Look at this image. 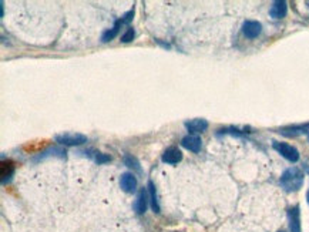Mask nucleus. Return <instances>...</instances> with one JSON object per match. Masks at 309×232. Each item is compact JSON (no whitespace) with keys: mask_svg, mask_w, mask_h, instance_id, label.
<instances>
[{"mask_svg":"<svg viewBox=\"0 0 309 232\" xmlns=\"http://www.w3.org/2000/svg\"><path fill=\"white\" fill-rule=\"evenodd\" d=\"M305 175L298 167H291L283 171L280 184L286 192H296L302 188Z\"/></svg>","mask_w":309,"mask_h":232,"instance_id":"f257e3e1","label":"nucleus"},{"mask_svg":"<svg viewBox=\"0 0 309 232\" xmlns=\"http://www.w3.org/2000/svg\"><path fill=\"white\" fill-rule=\"evenodd\" d=\"M272 147L277 153L282 155L283 158H286L288 161L291 162H296L299 160V153L298 150L291 145V144H286V143H280V141H274L272 143Z\"/></svg>","mask_w":309,"mask_h":232,"instance_id":"f03ea898","label":"nucleus"},{"mask_svg":"<svg viewBox=\"0 0 309 232\" xmlns=\"http://www.w3.org/2000/svg\"><path fill=\"white\" fill-rule=\"evenodd\" d=\"M56 141L63 145H81L87 143V137L80 132H64L56 135Z\"/></svg>","mask_w":309,"mask_h":232,"instance_id":"7ed1b4c3","label":"nucleus"},{"mask_svg":"<svg viewBox=\"0 0 309 232\" xmlns=\"http://www.w3.org/2000/svg\"><path fill=\"white\" fill-rule=\"evenodd\" d=\"M181 145L192 153H200L201 150V145H203V141H201V137L195 135V134H188L185 135L182 140H181Z\"/></svg>","mask_w":309,"mask_h":232,"instance_id":"20e7f679","label":"nucleus"},{"mask_svg":"<svg viewBox=\"0 0 309 232\" xmlns=\"http://www.w3.org/2000/svg\"><path fill=\"white\" fill-rule=\"evenodd\" d=\"M288 221L291 232H301V209L295 205L288 209Z\"/></svg>","mask_w":309,"mask_h":232,"instance_id":"39448f33","label":"nucleus"},{"mask_svg":"<svg viewBox=\"0 0 309 232\" xmlns=\"http://www.w3.org/2000/svg\"><path fill=\"white\" fill-rule=\"evenodd\" d=\"M147 206H148V194H147L146 188H143V189L138 191L137 198H135V201L132 204V208H134L135 214L143 215L147 211Z\"/></svg>","mask_w":309,"mask_h":232,"instance_id":"423d86ee","label":"nucleus"},{"mask_svg":"<svg viewBox=\"0 0 309 232\" xmlns=\"http://www.w3.org/2000/svg\"><path fill=\"white\" fill-rule=\"evenodd\" d=\"M261 31H262V25L257 20H247L242 25V33L248 39H255L261 34Z\"/></svg>","mask_w":309,"mask_h":232,"instance_id":"0eeeda50","label":"nucleus"},{"mask_svg":"<svg viewBox=\"0 0 309 232\" xmlns=\"http://www.w3.org/2000/svg\"><path fill=\"white\" fill-rule=\"evenodd\" d=\"M288 12V4L285 0H277L272 3L271 9H269V14L272 19H283L286 16Z\"/></svg>","mask_w":309,"mask_h":232,"instance_id":"6e6552de","label":"nucleus"},{"mask_svg":"<svg viewBox=\"0 0 309 232\" xmlns=\"http://www.w3.org/2000/svg\"><path fill=\"white\" fill-rule=\"evenodd\" d=\"M120 185H121V188H123L126 192L132 194V192H135V189H137V178L134 177V174L126 173V174H123L121 178H120Z\"/></svg>","mask_w":309,"mask_h":232,"instance_id":"1a4fd4ad","label":"nucleus"},{"mask_svg":"<svg viewBox=\"0 0 309 232\" xmlns=\"http://www.w3.org/2000/svg\"><path fill=\"white\" fill-rule=\"evenodd\" d=\"M162 162L165 164H177L182 160V153L177 147H170L164 154H162Z\"/></svg>","mask_w":309,"mask_h":232,"instance_id":"9d476101","label":"nucleus"},{"mask_svg":"<svg viewBox=\"0 0 309 232\" xmlns=\"http://www.w3.org/2000/svg\"><path fill=\"white\" fill-rule=\"evenodd\" d=\"M185 127L190 132H203L208 129V121L204 118H195L185 123Z\"/></svg>","mask_w":309,"mask_h":232,"instance_id":"9b49d317","label":"nucleus"},{"mask_svg":"<svg viewBox=\"0 0 309 232\" xmlns=\"http://www.w3.org/2000/svg\"><path fill=\"white\" fill-rule=\"evenodd\" d=\"M283 135L288 137H295L299 134H309V123L308 124H301V126H292V127H286L280 131Z\"/></svg>","mask_w":309,"mask_h":232,"instance_id":"f8f14e48","label":"nucleus"},{"mask_svg":"<svg viewBox=\"0 0 309 232\" xmlns=\"http://www.w3.org/2000/svg\"><path fill=\"white\" fill-rule=\"evenodd\" d=\"M15 174V164L12 161H3L1 167H0V175H1V182L6 184L7 181L12 178V175Z\"/></svg>","mask_w":309,"mask_h":232,"instance_id":"ddd939ff","label":"nucleus"},{"mask_svg":"<svg viewBox=\"0 0 309 232\" xmlns=\"http://www.w3.org/2000/svg\"><path fill=\"white\" fill-rule=\"evenodd\" d=\"M123 26V23H121V20L118 19L117 22H116V25L111 27V29H108V30H105L103 33V36H102V42L103 43H107V42H111L117 34H118V31H120V27Z\"/></svg>","mask_w":309,"mask_h":232,"instance_id":"4468645a","label":"nucleus"},{"mask_svg":"<svg viewBox=\"0 0 309 232\" xmlns=\"http://www.w3.org/2000/svg\"><path fill=\"white\" fill-rule=\"evenodd\" d=\"M148 192H150V201H151V206H153V211L155 214H160V204H158V197H157V189H155V185L153 181H148Z\"/></svg>","mask_w":309,"mask_h":232,"instance_id":"2eb2a0df","label":"nucleus"},{"mask_svg":"<svg viewBox=\"0 0 309 232\" xmlns=\"http://www.w3.org/2000/svg\"><path fill=\"white\" fill-rule=\"evenodd\" d=\"M124 162H126V165H127V167L132 168V170H135L137 173H141L140 162H138V161H137V158H134L132 155H126V157H124Z\"/></svg>","mask_w":309,"mask_h":232,"instance_id":"dca6fc26","label":"nucleus"},{"mask_svg":"<svg viewBox=\"0 0 309 232\" xmlns=\"http://www.w3.org/2000/svg\"><path fill=\"white\" fill-rule=\"evenodd\" d=\"M134 36H135L134 29H132V27H129V29L126 30V33L121 36V42H123V43H130V42L134 40Z\"/></svg>","mask_w":309,"mask_h":232,"instance_id":"f3484780","label":"nucleus"},{"mask_svg":"<svg viewBox=\"0 0 309 232\" xmlns=\"http://www.w3.org/2000/svg\"><path fill=\"white\" fill-rule=\"evenodd\" d=\"M94 160H96V162L103 164V162H108V161L111 160V157L107 154H103V153H96V155H94Z\"/></svg>","mask_w":309,"mask_h":232,"instance_id":"a211bd4d","label":"nucleus"},{"mask_svg":"<svg viewBox=\"0 0 309 232\" xmlns=\"http://www.w3.org/2000/svg\"><path fill=\"white\" fill-rule=\"evenodd\" d=\"M132 16H134V7H132L130 12H127V13H126V14L120 19V20H121V23H123V25H129L130 22L132 20Z\"/></svg>","mask_w":309,"mask_h":232,"instance_id":"6ab92c4d","label":"nucleus"},{"mask_svg":"<svg viewBox=\"0 0 309 232\" xmlns=\"http://www.w3.org/2000/svg\"><path fill=\"white\" fill-rule=\"evenodd\" d=\"M307 201H308V204H309V191H308V194H307Z\"/></svg>","mask_w":309,"mask_h":232,"instance_id":"aec40b11","label":"nucleus"},{"mask_svg":"<svg viewBox=\"0 0 309 232\" xmlns=\"http://www.w3.org/2000/svg\"><path fill=\"white\" fill-rule=\"evenodd\" d=\"M278 232H286V231H278Z\"/></svg>","mask_w":309,"mask_h":232,"instance_id":"412c9836","label":"nucleus"},{"mask_svg":"<svg viewBox=\"0 0 309 232\" xmlns=\"http://www.w3.org/2000/svg\"><path fill=\"white\" fill-rule=\"evenodd\" d=\"M308 140H309V134H308Z\"/></svg>","mask_w":309,"mask_h":232,"instance_id":"4be33fe9","label":"nucleus"}]
</instances>
